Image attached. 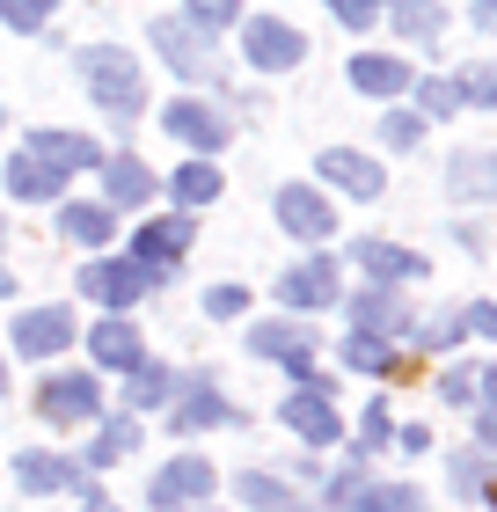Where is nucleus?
Masks as SVG:
<instances>
[{"label":"nucleus","instance_id":"nucleus-1","mask_svg":"<svg viewBox=\"0 0 497 512\" xmlns=\"http://www.w3.org/2000/svg\"><path fill=\"white\" fill-rule=\"evenodd\" d=\"M81 81H88V96H96L110 118H139V103H147L139 59L117 52V44H88V52H81Z\"/></svg>","mask_w":497,"mask_h":512},{"label":"nucleus","instance_id":"nucleus-2","mask_svg":"<svg viewBox=\"0 0 497 512\" xmlns=\"http://www.w3.org/2000/svg\"><path fill=\"white\" fill-rule=\"evenodd\" d=\"M154 52L169 59L183 81H205L212 66H220V52H212V37L198 30V22H183V15H161V22H154Z\"/></svg>","mask_w":497,"mask_h":512},{"label":"nucleus","instance_id":"nucleus-3","mask_svg":"<svg viewBox=\"0 0 497 512\" xmlns=\"http://www.w3.org/2000/svg\"><path fill=\"white\" fill-rule=\"evenodd\" d=\"M96 410H103L96 374H52L37 388V417H44V425H88Z\"/></svg>","mask_w":497,"mask_h":512},{"label":"nucleus","instance_id":"nucleus-4","mask_svg":"<svg viewBox=\"0 0 497 512\" xmlns=\"http://www.w3.org/2000/svg\"><path fill=\"white\" fill-rule=\"evenodd\" d=\"M183 249H191V220L169 213V220H147V227L132 235V264H139V271H154V286H161V278L176 271V256H183Z\"/></svg>","mask_w":497,"mask_h":512},{"label":"nucleus","instance_id":"nucleus-5","mask_svg":"<svg viewBox=\"0 0 497 512\" xmlns=\"http://www.w3.org/2000/svg\"><path fill=\"white\" fill-rule=\"evenodd\" d=\"M198 498H212V461H198V454H176L169 469L147 483L154 512H176V505H198Z\"/></svg>","mask_w":497,"mask_h":512},{"label":"nucleus","instance_id":"nucleus-6","mask_svg":"<svg viewBox=\"0 0 497 512\" xmlns=\"http://www.w3.org/2000/svg\"><path fill=\"white\" fill-rule=\"evenodd\" d=\"M278 227H286L293 242H329L337 235V213H329L322 191H307V183H286L278 191Z\"/></svg>","mask_w":497,"mask_h":512},{"label":"nucleus","instance_id":"nucleus-7","mask_svg":"<svg viewBox=\"0 0 497 512\" xmlns=\"http://www.w3.org/2000/svg\"><path fill=\"white\" fill-rule=\"evenodd\" d=\"M249 352L256 359H278V366H286V374H315V337H307L300 330V322H256V330H249Z\"/></svg>","mask_w":497,"mask_h":512},{"label":"nucleus","instance_id":"nucleus-8","mask_svg":"<svg viewBox=\"0 0 497 512\" xmlns=\"http://www.w3.org/2000/svg\"><path fill=\"white\" fill-rule=\"evenodd\" d=\"M329 505L344 512H424V491H410V483H366V476H337L329 483Z\"/></svg>","mask_w":497,"mask_h":512},{"label":"nucleus","instance_id":"nucleus-9","mask_svg":"<svg viewBox=\"0 0 497 512\" xmlns=\"http://www.w3.org/2000/svg\"><path fill=\"white\" fill-rule=\"evenodd\" d=\"M154 286V271H139V264H110V256H96V264L81 271V293L88 300H103V308H132V300H147Z\"/></svg>","mask_w":497,"mask_h":512},{"label":"nucleus","instance_id":"nucleus-10","mask_svg":"<svg viewBox=\"0 0 497 512\" xmlns=\"http://www.w3.org/2000/svg\"><path fill=\"white\" fill-rule=\"evenodd\" d=\"M242 44H249V66H271V74L300 66V52H307V37L293 30V22H278V15H256L242 30Z\"/></svg>","mask_w":497,"mask_h":512},{"label":"nucleus","instance_id":"nucleus-11","mask_svg":"<svg viewBox=\"0 0 497 512\" xmlns=\"http://www.w3.org/2000/svg\"><path fill=\"white\" fill-rule=\"evenodd\" d=\"M278 417H286V425L307 439V447H329V439L344 432V417H337V403H329V388H293Z\"/></svg>","mask_w":497,"mask_h":512},{"label":"nucleus","instance_id":"nucleus-12","mask_svg":"<svg viewBox=\"0 0 497 512\" xmlns=\"http://www.w3.org/2000/svg\"><path fill=\"white\" fill-rule=\"evenodd\" d=\"M74 344V315L66 308H30V315H15V352L22 359H52Z\"/></svg>","mask_w":497,"mask_h":512},{"label":"nucleus","instance_id":"nucleus-13","mask_svg":"<svg viewBox=\"0 0 497 512\" xmlns=\"http://www.w3.org/2000/svg\"><path fill=\"white\" fill-rule=\"evenodd\" d=\"M322 176L337 183V191H351V198H381V161H366V154H351V147H322Z\"/></svg>","mask_w":497,"mask_h":512},{"label":"nucleus","instance_id":"nucleus-14","mask_svg":"<svg viewBox=\"0 0 497 512\" xmlns=\"http://www.w3.org/2000/svg\"><path fill=\"white\" fill-rule=\"evenodd\" d=\"M161 125H169L176 139H191V147H212V154L227 147V118H220L212 103H191V96H183V103H169V118H161Z\"/></svg>","mask_w":497,"mask_h":512},{"label":"nucleus","instance_id":"nucleus-15","mask_svg":"<svg viewBox=\"0 0 497 512\" xmlns=\"http://www.w3.org/2000/svg\"><path fill=\"white\" fill-rule=\"evenodd\" d=\"M278 300H293V308H329V300H337V264L315 256V264L286 271V278H278Z\"/></svg>","mask_w":497,"mask_h":512},{"label":"nucleus","instance_id":"nucleus-16","mask_svg":"<svg viewBox=\"0 0 497 512\" xmlns=\"http://www.w3.org/2000/svg\"><path fill=\"white\" fill-rule=\"evenodd\" d=\"M417 74H410V66H402V59H381V52H359V59H351V88H359V96H402V88H410Z\"/></svg>","mask_w":497,"mask_h":512},{"label":"nucleus","instance_id":"nucleus-17","mask_svg":"<svg viewBox=\"0 0 497 512\" xmlns=\"http://www.w3.org/2000/svg\"><path fill=\"white\" fill-rule=\"evenodd\" d=\"M59 183H66V176L52 169V161H37L30 147H22V154L8 161V191H15L22 205H44V198H59Z\"/></svg>","mask_w":497,"mask_h":512},{"label":"nucleus","instance_id":"nucleus-18","mask_svg":"<svg viewBox=\"0 0 497 512\" xmlns=\"http://www.w3.org/2000/svg\"><path fill=\"white\" fill-rule=\"evenodd\" d=\"M15 476H22V491H30V498H44V491H74V483H81V469H74L66 454H22Z\"/></svg>","mask_w":497,"mask_h":512},{"label":"nucleus","instance_id":"nucleus-19","mask_svg":"<svg viewBox=\"0 0 497 512\" xmlns=\"http://www.w3.org/2000/svg\"><path fill=\"white\" fill-rule=\"evenodd\" d=\"M30 154L37 161H52V169H96V139H81V132H30Z\"/></svg>","mask_w":497,"mask_h":512},{"label":"nucleus","instance_id":"nucleus-20","mask_svg":"<svg viewBox=\"0 0 497 512\" xmlns=\"http://www.w3.org/2000/svg\"><path fill=\"white\" fill-rule=\"evenodd\" d=\"M88 352H96V366H125V374H132V366H139V330L110 315V322L88 330Z\"/></svg>","mask_w":497,"mask_h":512},{"label":"nucleus","instance_id":"nucleus-21","mask_svg":"<svg viewBox=\"0 0 497 512\" xmlns=\"http://www.w3.org/2000/svg\"><path fill=\"white\" fill-rule=\"evenodd\" d=\"M446 191L454 198H490L497 191V154H454L446 161Z\"/></svg>","mask_w":497,"mask_h":512},{"label":"nucleus","instance_id":"nucleus-22","mask_svg":"<svg viewBox=\"0 0 497 512\" xmlns=\"http://www.w3.org/2000/svg\"><path fill=\"white\" fill-rule=\"evenodd\" d=\"M227 417H234V410L220 403V388H205V381H198V388L176 403V417H169V425H176V432H212V425H227Z\"/></svg>","mask_w":497,"mask_h":512},{"label":"nucleus","instance_id":"nucleus-23","mask_svg":"<svg viewBox=\"0 0 497 512\" xmlns=\"http://www.w3.org/2000/svg\"><path fill=\"white\" fill-rule=\"evenodd\" d=\"M103 183H110V205H139V198H154L147 161H132V154H117L110 169H103Z\"/></svg>","mask_w":497,"mask_h":512},{"label":"nucleus","instance_id":"nucleus-24","mask_svg":"<svg viewBox=\"0 0 497 512\" xmlns=\"http://www.w3.org/2000/svg\"><path fill=\"white\" fill-rule=\"evenodd\" d=\"M110 205H66V213H59V235L66 242H88V249H96V242H110Z\"/></svg>","mask_w":497,"mask_h":512},{"label":"nucleus","instance_id":"nucleus-25","mask_svg":"<svg viewBox=\"0 0 497 512\" xmlns=\"http://www.w3.org/2000/svg\"><path fill=\"white\" fill-rule=\"evenodd\" d=\"M359 330L366 337H395V330H410V308H402V300L395 293H359Z\"/></svg>","mask_w":497,"mask_h":512},{"label":"nucleus","instance_id":"nucleus-26","mask_svg":"<svg viewBox=\"0 0 497 512\" xmlns=\"http://www.w3.org/2000/svg\"><path fill=\"white\" fill-rule=\"evenodd\" d=\"M388 22H395L402 37H439L446 30V8H432V0H395Z\"/></svg>","mask_w":497,"mask_h":512},{"label":"nucleus","instance_id":"nucleus-27","mask_svg":"<svg viewBox=\"0 0 497 512\" xmlns=\"http://www.w3.org/2000/svg\"><path fill=\"white\" fill-rule=\"evenodd\" d=\"M132 447H139V425H132V417H110V425H103V439L88 447V469H110V461H125Z\"/></svg>","mask_w":497,"mask_h":512},{"label":"nucleus","instance_id":"nucleus-28","mask_svg":"<svg viewBox=\"0 0 497 512\" xmlns=\"http://www.w3.org/2000/svg\"><path fill=\"white\" fill-rule=\"evenodd\" d=\"M359 256H366V271L381 278V286H388V278H417L424 271L410 249H388V242H359Z\"/></svg>","mask_w":497,"mask_h":512},{"label":"nucleus","instance_id":"nucleus-29","mask_svg":"<svg viewBox=\"0 0 497 512\" xmlns=\"http://www.w3.org/2000/svg\"><path fill=\"white\" fill-rule=\"evenodd\" d=\"M176 205H205V198H220V169L212 161H191V169H176Z\"/></svg>","mask_w":497,"mask_h":512},{"label":"nucleus","instance_id":"nucleus-30","mask_svg":"<svg viewBox=\"0 0 497 512\" xmlns=\"http://www.w3.org/2000/svg\"><path fill=\"white\" fill-rule=\"evenodd\" d=\"M410 88H417V118H454V110H461L454 81H410Z\"/></svg>","mask_w":497,"mask_h":512},{"label":"nucleus","instance_id":"nucleus-31","mask_svg":"<svg viewBox=\"0 0 497 512\" xmlns=\"http://www.w3.org/2000/svg\"><path fill=\"white\" fill-rule=\"evenodd\" d=\"M52 15H59V0H0V22H8V30H44Z\"/></svg>","mask_w":497,"mask_h":512},{"label":"nucleus","instance_id":"nucleus-32","mask_svg":"<svg viewBox=\"0 0 497 512\" xmlns=\"http://www.w3.org/2000/svg\"><path fill=\"white\" fill-rule=\"evenodd\" d=\"M344 359L359 366V374H388V366H395V359H388V344H381V337H366V330L344 344Z\"/></svg>","mask_w":497,"mask_h":512},{"label":"nucleus","instance_id":"nucleus-33","mask_svg":"<svg viewBox=\"0 0 497 512\" xmlns=\"http://www.w3.org/2000/svg\"><path fill=\"white\" fill-rule=\"evenodd\" d=\"M169 388H176V381L161 374V366H132V410H154Z\"/></svg>","mask_w":497,"mask_h":512},{"label":"nucleus","instance_id":"nucleus-34","mask_svg":"<svg viewBox=\"0 0 497 512\" xmlns=\"http://www.w3.org/2000/svg\"><path fill=\"white\" fill-rule=\"evenodd\" d=\"M454 88H461V103H497V59H483V66H468V74H461Z\"/></svg>","mask_w":497,"mask_h":512},{"label":"nucleus","instance_id":"nucleus-35","mask_svg":"<svg viewBox=\"0 0 497 512\" xmlns=\"http://www.w3.org/2000/svg\"><path fill=\"white\" fill-rule=\"evenodd\" d=\"M234 15H242V0H191V15H183V22H198V30L212 37V30H227Z\"/></svg>","mask_w":497,"mask_h":512},{"label":"nucleus","instance_id":"nucleus-36","mask_svg":"<svg viewBox=\"0 0 497 512\" xmlns=\"http://www.w3.org/2000/svg\"><path fill=\"white\" fill-rule=\"evenodd\" d=\"M242 498L256 512H286V483H278V476H242Z\"/></svg>","mask_w":497,"mask_h":512},{"label":"nucleus","instance_id":"nucleus-37","mask_svg":"<svg viewBox=\"0 0 497 512\" xmlns=\"http://www.w3.org/2000/svg\"><path fill=\"white\" fill-rule=\"evenodd\" d=\"M388 147H417V139H424V118H417V110H388Z\"/></svg>","mask_w":497,"mask_h":512},{"label":"nucleus","instance_id":"nucleus-38","mask_svg":"<svg viewBox=\"0 0 497 512\" xmlns=\"http://www.w3.org/2000/svg\"><path fill=\"white\" fill-rule=\"evenodd\" d=\"M468 337V315H439V322H424V344L432 352H446V344H461Z\"/></svg>","mask_w":497,"mask_h":512},{"label":"nucleus","instance_id":"nucleus-39","mask_svg":"<svg viewBox=\"0 0 497 512\" xmlns=\"http://www.w3.org/2000/svg\"><path fill=\"white\" fill-rule=\"evenodd\" d=\"M242 308H249V293H242V286H212V293H205V315H220V322H234Z\"/></svg>","mask_w":497,"mask_h":512},{"label":"nucleus","instance_id":"nucleus-40","mask_svg":"<svg viewBox=\"0 0 497 512\" xmlns=\"http://www.w3.org/2000/svg\"><path fill=\"white\" fill-rule=\"evenodd\" d=\"M329 8H337V22H344V30H366V22L381 15V0H329Z\"/></svg>","mask_w":497,"mask_h":512},{"label":"nucleus","instance_id":"nucleus-41","mask_svg":"<svg viewBox=\"0 0 497 512\" xmlns=\"http://www.w3.org/2000/svg\"><path fill=\"white\" fill-rule=\"evenodd\" d=\"M439 388H446V403H468V395H476V374H468V366H454Z\"/></svg>","mask_w":497,"mask_h":512},{"label":"nucleus","instance_id":"nucleus-42","mask_svg":"<svg viewBox=\"0 0 497 512\" xmlns=\"http://www.w3.org/2000/svg\"><path fill=\"white\" fill-rule=\"evenodd\" d=\"M381 439H388V403H373L366 410V447H381Z\"/></svg>","mask_w":497,"mask_h":512},{"label":"nucleus","instance_id":"nucleus-43","mask_svg":"<svg viewBox=\"0 0 497 512\" xmlns=\"http://www.w3.org/2000/svg\"><path fill=\"white\" fill-rule=\"evenodd\" d=\"M468 330H483V337H497V300H483V308H468Z\"/></svg>","mask_w":497,"mask_h":512},{"label":"nucleus","instance_id":"nucleus-44","mask_svg":"<svg viewBox=\"0 0 497 512\" xmlns=\"http://www.w3.org/2000/svg\"><path fill=\"white\" fill-rule=\"evenodd\" d=\"M476 22H483V30H497V0H476Z\"/></svg>","mask_w":497,"mask_h":512},{"label":"nucleus","instance_id":"nucleus-45","mask_svg":"<svg viewBox=\"0 0 497 512\" xmlns=\"http://www.w3.org/2000/svg\"><path fill=\"white\" fill-rule=\"evenodd\" d=\"M81 512H117V505H110V498H96V491H88V505H81Z\"/></svg>","mask_w":497,"mask_h":512},{"label":"nucleus","instance_id":"nucleus-46","mask_svg":"<svg viewBox=\"0 0 497 512\" xmlns=\"http://www.w3.org/2000/svg\"><path fill=\"white\" fill-rule=\"evenodd\" d=\"M8 293H15V278H8V271H0V300H8Z\"/></svg>","mask_w":497,"mask_h":512},{"label":"nucleus","instance_id":"nucleus-47","mask_svg":"<svg viewBox=\"0 0 497 512\" xmlns=\"http://www.w3.org/2000/svg\"><path fill=\"white\" fill-rule=\"evenodd\" d=\"M483 388H490V395H497V366H490V374H483Z\"/></svg>","mask_w":497,"mask_h":512},{"label":"nucleus","instance_id":"nucleus-48","mask_svg":"<svg viewBox=\"0 0 497 512\" xmlns=\"http://www.w3.org/2000/svg\"><path fill=\"white\" fill-rule=\"evenodd\" d=\"M0 388H8V374H0Z\"/></svg>","mask_w":497,"mask_h":512},{"label":"nucleus","instance_id":"nucleus-49","mask_svg":"<svg viewBox=\"0 0 497 512\" xmlns=\"http://www.w3.org/2000/svg\"><path fill=\"white\" fill-rule=\"evenodd\" d=\"M286 512H293V505H286Z\"/></svg>","mask_w":497,"mask_h":512}]
</instances>
